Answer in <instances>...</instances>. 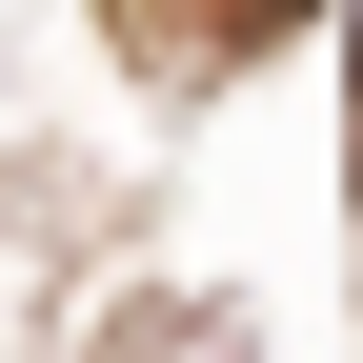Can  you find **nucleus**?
<instances>
[{"label":"nucleus","mask_w":363,"mask_h":363,"mask_svg":"<svg viewBox=\"0 0 363 363\" xmlns=\"http://www.w3.org/2000/svg\"><path fill=\"white\" fill-rule=\"evenodd\" d=\"M283 21H303V0H222V40H283Z\"/></svg>","instance_id":"nucleus-1"}]
</instances>
